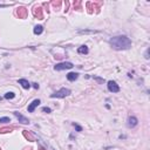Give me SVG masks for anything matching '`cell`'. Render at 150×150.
Here are the masks:
<instances>
[{"instance_id": "6da1fadb", "label": "cell", "mask_w": 150, "mask_h": 150, "mask_svg": "<svg viewBox=\"0 0 150 150\" xmlns=\"http://www.w3.org/2000/svg\"><path fill=\"white\" fill-rule=\"evenodd\" d=\"M110 46L116 50H124L131 47V40L125 35H117L110 39Z\"/></svg>"}, {"instance_id": "7a4b0ae2", "label": "cell", "mask_w": 150, "mask_h": 150, "mask_svg": "<svg viewBox=\"0 0 150 150\" xmlns=\"http://www.w3.org/2000/svg\"><path fill=\"white\" fill-rule=\"evenodd\" d=\"M71 90L69 89H67V88H61L60 90H57V92H55L54 94H52L50 95V97H53V99H62V97H66L68 96V95H71Z\"/></svg>"}, {"instance_id": "3957f363", "label": "cell", "mask_w": 150, "mask_h": 150, "mask_svg": "<svg viewBox=\"0 0 150 150\" xmlns=\"http://www.w3.org/2000/svg\"><path fill=\"white\" fill-rule=\"evenodd\" d=\"M73 67H74V65L72 62H60L54 66V69L55 71H65V69H71Z\"/></svg>"}, {"instance_id": "277c9868", "label": "cell", "mask_w": 150, "mask_h": 150, "mask_svg": "<svg viewBox=\"0 0 150 150\" xmlns=\"http://www.w3.org/2000/svg\"><path fill=\"white\" fill-rule=\"evenodd\" d=\"M107 87H108V90L111 92V93H119L120 92V86L115 81L110 80V81H108V83H107Z\"/></svg>"}, {"instance_id": "5b68a950", "label": "cell", "mask_w": 150, "mask_h": 150, "mask_svg": "<svg viewBox=\"0 0 150 150\" xmlns=\"http://www.w3.org/2000/svg\"><path fill=\"white\" fill-rule=\"evenodd\" d=\"M137 124H138V120H137L135 116H129L128 121H127V125H128V128H135Z\"/></svg>"}, {"instance_id": "8992f818", "label": "cell", "mask_w": 150, "mask_h": 150, "mask_svg": "<svg viewBox=\"0 0 150 150\" xmlns=\"http://www.w3.org/2000/svg\"><path fill=\"white\" fill-rule=\"evenodd\" d=\"M14 116L19 120V122H20V123H22V124H28V123H29V120L27 119V117H25L24 115H21L19 111H14Z\"/></svg>"}, {"instance_id": "52a82bcc", "label": "cell", "mask_w": 150, "mask_h": 150, "mask_svg": "<svg viewBox=\"0 0 150 150\" xmlns=\"http://www.w3.org/2000/svg\"><path fill=\"white\" fill-rule=\"evenodd\" d=\"M40 103H41V101H40L39 99H35V100H33V101L29 103V106H28V108H27V110L29 111V113H33V111L35 110V108L39 106Z\"/></svg>"}, {"instance_id": "ba28073f", "label": "cell", "mask_w": 150, "mask_h": 150, "mask_svg": "<svg viewBox=\"0 0 150 150\" xmlns=\"http://www.w3.org/2000/svg\"><path fill=\"white\" fill-rule=\"evenodd\" d=\"M18 82H19V84H21V86H22V88H25V89H29V88H31V83H29L27 80L20 79Z\"/></svg>"}, {"instance_id": "9c48e42d", "label": "cell", "mask_w": 150, "mask_h": 150, "mask_svg": "<svg viewBox=\"0 0 150 150\" xmlns=\"http://www.w3.org/2000/svg\"><path fill=\"white\" fill-rule=\"evenodd\" d=\"M77 77H79V74H77V73H73V72H72V73H68V74H67V80H68V81H75Z\"/></svg>"}, {"instance_id": "30bf717a", "label": "cell", "mask_w": 150, "mask_h": 150, "mask_svg": "<svg viewBox=\"0 0 150 150\" xmlns=\"http://www.w3.org/2000/svg\"><path fill=\"white\" fill-rule=\"evenodd\" d=\"M33 32H34V34H35V35H40V34L44 32V27L41 26V25H38V26L34 27Z\"/></svg>"}, {"instance_id": "8fae6325", "label": "cell", "mask_w": 150, "mask_h": 150, "mask_svg": "<svg viewBox=\"0 0 150 150\" xmlns=\"http://www.w3.org/2000/svg\"><path fill=\"white\" fill-rule=\"evenodd\" d=\"M88 47L87 46H81V47H79L77 48V53L79 54H88Z\"/></svg>"}, {"instance_id": "7c38bea8", "label": "cell", "mask_w": 150, "mask_h": 150, "mask_svg": "<svg viewBox=\"0 0 150 150\" xmlns=\"http://www.w3.org/2000/svg\"><path fill=\"white\" fill-rule=\"evenodd\" d=\"M14 96H15V94L12 93V92H8V93L5 94V99H6V100H11V99H13Z\"/></svg>"}, {"instance_id": "4fadbf2b", "label": "cell", "mask_w": 150, "mask_h": 150, "mask_svg": "<svg viewBox=\"0 0 150 150\" xmlns=\"http://www.w3.org/2000/svg\"><path fill=\"white\" fill-rule=\"evenodd\" d=\"M8 122H11L9 117H1L0 119V123H8Z\"/></svg>"}, {"instance_id": "5bb4252c", "label": "cell", "mask_w": 150, "mask_h": 150, "mask_svg": "<svg viewBox=\"0 0 150 150\" xmlns=\"http://www.w3.org/2000/svg\"><path fill=\"white\" fill-rule=\"evenodd\" d=\"M42 111H44V113H47V114H49V113L52 111V109H50V108H48V107H44V108H42Z\"/></svg>"}, {"instance_id": "9a60e30c", "label": "cell", "mask_w": 150, "mask_h": 150, "mask_svg": "<svg viewBox=\"0 0 150 150\" xmlns=\"http://www.w3.org/2000/svg\"><path fill=\"white\" fill-rule=\"evenodd\" d=\"M73 125L75 127V129L77 130V131H82V127H80L79 124H76V123H73Z\"/></svg>"}, {"instance_id": "2e32d148", "label": "cell", "mask_w": 150, "mask_h": 150, "mask_svg": "<svg viewBox=\"0 0 150 150\" xmlns=\"http://www.w3.org/2000/svg\"><path fill=\"white\" fill-rule=\"evenodd\" d=\"M79 33H96V31H80Z\"/></svg>"}, {"instance_id": "e0dca14e", "label": "cell", "mask_w": 150, "mask_h": 150, "mask_svg": "<svg viewBox=\"0 0 150 150\" xmlns=\"http://www.w3.org/2000/svg\"><path fill=\"white\" fill-rule=\"evenodd\" d=\"M94 79L97 80L99 82H103V79H100V77H97V76H94Z\"/></svg>"}, {"instance_id": "ac0fdd59", "label": "cell", "mask_w": 150, "mask_h": 150, "mask_svg": "<svg viewBox=\"0 0 150 150\" xmlns=\"http://www.w3.org/2000/svg\"><path fill=\"white\" fill-rule=\"evenodd\" d=\"M146 59L147 60L149 59V49H147V52H146Z\"/></svg>"}, {"instance_id": "d6986e66", "label": "cell", "mask_w": 150, "mask_h": 150, "mask_svg": "<svg viewBox=\"0 0 150 150\" xmlns=\"http://www.w3.org/2000/svg\"><path fill=\"white\" fill-rule=\"evenodd\" d=\"M32 84H33V87H34L35 89H39V84L38 83H32Z\"/></svg>"}, {"instance_id": "ffe728a7", "label": "cell", "mask_w": 150, "mask_h": 150, "mask_svg": "<svg viewBox=\"0 0 150 150\" xmlns=\"http://www.w3.org/2000/svg\"><path fill=\"white\" fill-rule=\"evenodd\" d=\"M4 6H5V5H0V7H4Z\"/></svg>"}, {"instance_id": "44dd1931", "label": "cell", "mask_w": 150, "mask_h": 150, "mask_svg": "<svg viewBox=\"0 0 150 150\" xmlns=\"http://www.w3.org/2000/svg\"><path fill=\"white\" fill-rule=\"evenodd\" d=\"M1 100H2V97H1V96H0V101H1Z\"/></svg>"}]
</instances>
